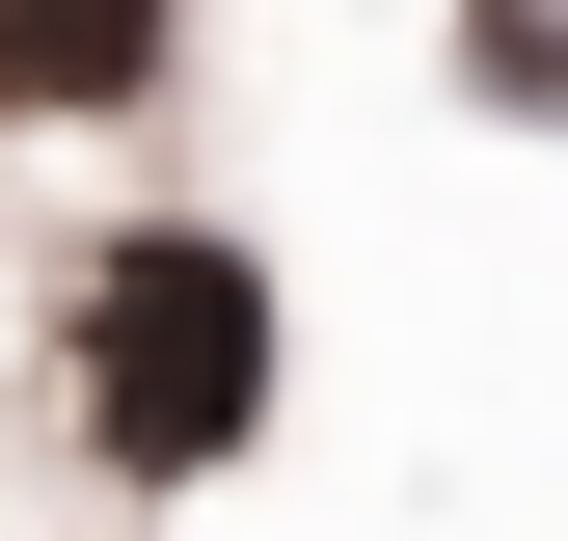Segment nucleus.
Returning <instances> with one entry per match:
<instances>
[{
	"mask_svg": "<svg viewBox=\"0 0 568 541\" xmlns=\"http://www.w3.org/2000/svg\"><path fill=\"white\" fill-rule=\"evenodd\" d=\"M82 433L135 460V488H217V460L271 433V270L217 217H135L82 270Z\"/></svg>",
	"mask_w": 568,
	"mask_h": 541,
	"instance_id": "f257e3e1",
	"label": "nucleus"
},
{
	"mask_svg": "<svg viewBox=\"0 0 568 541\" xmlns=\"http://www.w3.org/2000/svg\"><path fill=\"white\" fill-rule=\"evenodd\" d=\"M190 54V0H0V109H135Z\"/></svg>",
	"mask_w": 568,
	"mask_h": 541,
	"instance_id": "f03ea898",
	"label": "nucleus"
}]
</instances>
